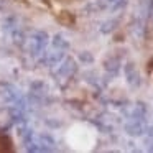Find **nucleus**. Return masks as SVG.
I'll return each instance as SVG.
<instances>
[{
    "instance_id": "obj_1",
    "label": "nucleus",
    "mask_w": 153,
    "mask_h": 153,
    "mask_svg": "<svg viewBox=\"0 0 153 153\" xmlns=\"http://www.w3.org/2000/svg\"><path fill=\"white\" fill-rule=\"evenodd\" d=\"M64 142L73 152H91L97 143V130L87 122L73 123L64 133Z\"/></svg>"
}]
</instances>
